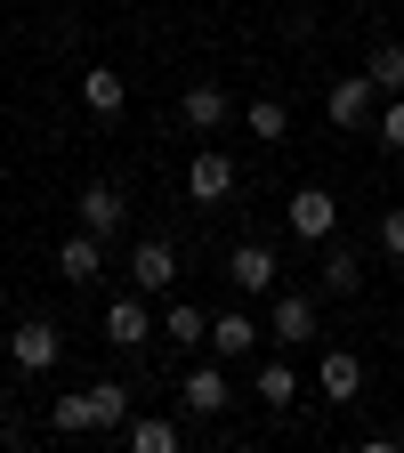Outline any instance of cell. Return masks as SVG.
Masks as SVG:
<instances>
[{
	"label": "cell",
	"instance_id": "obj_1",
	"mask_svg": "<svg viewBox=\"0 0 404 453\" xmlns=\"http://www.w3.org/2000/svg\"><path fill=\"white\" fill-rule=\"evenodd\" d=\"M122 421H130V388L122 380H89V388H73V396L49 405L57 437H89V429H122Z\"/></svg>",
	"mask_w": 404,
	"mask_h": 453
},
{
	"label": "cell",
	"instance_id": "obj_2",
	"mask_svg": "<svg viewBox=\"0 0 404 453\" xmlns=\"http://www.w3.org/2000/svg\"><path fill=\"white\" fill-rule=\"evenodd\" d=\"M57 357H65V332H57L49 316H33V324H17V332H9V365H17L25 380L57 372Z\"/></svg>",
	"mask_w": 404,
	"mask_h": 453
},
{
	"label": "cell",
	"instance_id": "obj_3",
	"mask_svg": "<svg viewBox=\"0 0 404 453\" xmlns=\"http://www.w3.org/2000/svg\"><path fill=\"white\" fill-rule=\"evenodd\" d=\"M324 113H332V130H372V122H380V89H372V73H339L332 97H324Z\"/></svg>",
	"mask_w": 404,
	"mask_h": 453
},
{
	"label": "cell",
	"instance_id": "obj_4",
	"mask_svg": "<svg viewBox=\"0 0 404 453\" xmlns=\"http://www.w3.org/2000/svg\"><path fill=\"white\" fill-rule=\"evenodd\" d=\"M283 219H292L300 243H324V235H339V195L332 187H300L292 203H283Z\"/></svg>",
	"mask_w": 404,
	"mask_h": 453
},
{
	"label": "cell",
	"instance_id": "obj_5",
	"mask_svg": "<svg viewBox=\"0 0 404 453\" xmlns=\"http://www.w3.org/2000/svg\"><path fill=\"white\" fill-rule=\"evenodd\" d=\"M226 283H235L243 300H275V251L267 243H235L226 251Z\"/></svg>",
	"mask_w": 404,
	"mask_h": 453
},
{
	"label": "cell",
	"instance_id": "obj_6",
	"mask_svg": "<svg viewBox=\"0 0 404 453\" xmlns=\"http://www.w3.org/2000/svg\"><path fill=\"white\" fill-rule=\"evenodd\" d=\"M130 283H138L146 300H162L170 283H179V251H170V235H146V243L130 251Z\"/></svg>",
	"mask_w": 404,
	"mask_h": 453
},
{
	"label": "cell",
	"instance_id": "obj_7",
	"mask_svg": "<svg viewBox=\"0 0 404 453\" xmlns=\"http://www.w3.org/2000/svg\"><path fill=\"white\" fill-rule=\"evenodd\" d=\"M57 275H65L73 292H81V283H97V275H105V235H89V226H73V235L57 243Z\"/></svg>",
	"mask_w": 404,
	"mask_h": 453
},
{
	"label": "cell",
	"instance_id": "obj_8",
	"mask_svg": "<svg viewBox=\"0 0 404 453\" xmlns=\"http://www.w3.org/2000/svg\"><path fill=\"white\" fill-rule=\"evenodd\" d=\"M187 195H194V203H226V195H235V154L202 146V154L187 162Z\"/></svg>",
	"mask_w": 404,
	"mask_h": 453
},
{
	"label": "cell",
	"instance_id": "obj_9",
	"mask_svg": "<svg viewBox=\"0 0 404 453\" xmlns=\"http://www.w3.org/2000/svg\"><path fill=\"white\" fill-rule=\"evenodd\" d=\"M81 226H89V235H122V226H130V203H122V187H105V179H89L81 187Z\"/></svg>",
	"mask_w": 404,
	"mask_h": 453
},
{
	"label": "cell",
	"instance_id": "obj_10",
	"mask_svg": "<svg viewBox=\"0 0 404 453\" xmlns=\"http://www.w3.org/2000/svg\"><path fill=\"white\" fill-rule=\"evenodd\" d=\"M316 388L332 396V405H356V396H364V357H356V349H324Z\"/></svg>",
	"mask_w": 404,
	"mask_h": 453
},
{
	"label": "cell",
	"instance_id": "obj_11",
	"mask_svg": "<svg viewBox=\"0 0 404 453\" xmlns=\"http://www.w3.org/2000/svg\"><path fill=\"white\" fill-rule=\"evenodd\" d=\"M105 340H113V349H146V340H154V316H146V292H122V300L105 308Z\"/></svg>",
	"mask_w": 404,
	"mask_h": 453
},
{
	"label": "cell",
	"instance_id": "obj_12",
	"mask_svg": "<svg viewBox=\"0 0 404 453\" xmlns=\"http://www.w3.org/2000/svg\"><path fill=\"white\" fill-rule=\"evenodd\" d=\"M259 349V316L251 308H218L210 316V357H251Z\"/></svg>",
	"mask_w": 404,
	"mask_h": 453
},
{
	"label": "cell",
	"instance_id": "obj_13",
	"mask_svg": "<svg viewBox=\"0 0 404 453\" xmlns=\"http://www.w3.org/2000/svg\"><path fill=\"white\" fill-rule=\"evenodd\" d=\"M81 105L97 113V122H122V105H130V81L113 73V65H89V73H81Z\"/></svg>",
	"mask_w": 404,
	"mask_h": 453
},
{
	"label": "cell",
	"instance_id": "obj_14",
	"mask_svg": "<svg viewBox=\"0 0 404 453\" xmlns=\"http://www.w3.org/2000/svg\"><path fill=\"white\" fill-rule=\"evenodd\" d=\"M179 396H187V413H194V421H210V413H226V405H235V388H226V372H218V365H194Z\"/></svg>",
	"mask_w": 404,
	"mask_h": 453
},
{
	"label": "cell",
	"instance_id": "obj_15",
	"mask_svg": "<svg viewBox=\"0 0 404 453\" xmlns=\"http://www.w3.org/2000/svg\"><path fill=\"white\" fill-rule=\"evenodd\" d=\"M316 251H324V259H316V275H324V292H339V300H348L356 283H364V259H356L348 243H332V235H324Z\"/></svg>",
	"mask_w": 404,
	"mask_h": 453
},
{
	"label": "cell",
	"instance_id": "obj_16",
	"mask_svg": "<svg viewBox=\"0 0 404 453\" xmlns=\"http://www.w3.org/2000/svg\"><path fill=\"white\" fill-rule=\"evenodd\" d=\"M179 113H187V130H218L226 113H235V97H226L218 81H194V89L179 97Z\"/></svg>",
	"mask_w": 404,
	"mask_h": 453
},
{
	"label": "cell",
	"instance_id": "obj_17",
	"mask_svg": "<svg viewBox=\"0 0 404 453\" xmlns=\"http://www.w3.org/2000/svg\"><path fill=\"white\" fill-rule=\"evenodd\" d=\"M275 340H292V349H300V340H316V300L308 292H275V324H267Z\"/></svg>",
	"mask_w": 404,
	"mask_h": 453
},
{
	"label": "cell",
	"instance_id": "obj_18",
	"mask_svg": "<svg viewBox=\"0 0 404 453\" xmlns=\"http://www.w3.org/2000/svg\"><path fill=\"white\" fill-rule=\"evenodd\" d=\"M122 437H130V453H179V421H162V413H130Z\"/></svg>",
	"mask_w": 404,
	"mask_h": 453
},
{
	"label": "cell",
	"instance_id": "obj_19",
	"mask_svg": "<svg viewBox=\"0 0 404 453\" xmlns=\"http://www.w3.org/2000/svg\"><path fill=\"white\" fill-rule=\"evenodd\" d=\"M251 396H259V405H267V413H283V405H292V396H300V372L267 357V365L251 372Z\"/></svg>",
	"mask_w": 404,
	"mask_h": 453
},
{
	"label": "cell",
	"instance_id": "obj_20",
	"mask_svg": "<svg viewBox=\"0 0 404 453\" xmlns=\"http://www.w3.org/2000/svg\"><path fill=\"white\" fill-rule=\"evenodd\" d=\"M162 340H179V349H194V340H210V316L194 300H170L162 308Z\"/></svg>",
	"mask_w": 404,
	"mask_h": 453
},
{
	"label": "cell",
	"instance_id": "obj_21",
	"mask_svg": "<svg viewBox=\"0 0 404 453\" xmlns=\"http://www.w3.org/2000/svg\"><path fill=\"white\" fill-rule=\"evenodd\" d=\"M364 73H372V89H380V97H396V89H404V49H396V41H380V49L364 57Z\"/></svg>",
	"mask_w": 404,
	"mask_h": 453
},
{
	"label": "cell",
	"instance_id": "obj_22",
	"mask_svg": "<svg viewBox=\"0 0 404 453\" xmlns=\"http://www.w3.org/2000/svg\"><path fill=\"white\" fill-rule=\"evenodd\" d=\"M243 122H251V138H267V146H275V138H292V113H283L275 97H251V113H243Z\"/></svg>",
	"mask_w": 404,
	"mask_h": 453
},
{
	"label": "cell",
	"instance_id": "obj_23",
	"mask_svg": "<svg viewBox=\"0 0 404 453\" xmlns=\"http://www.w3.org/2000/svg\"><path fill=\"white\" fill-rule=\"evenodd\" d=\"M372 138H380L388 154H404V89H396V97H380V122H372Z\"/></svg>",
	"mask_w": 404,
	"mask_h": 453
},
{
	"label": "cell",
	"instance_id": "obj_24",
	"mask_svg": "<svg viewBox=\"0 0 404 453\" xmlns=\"http://www.w3.org/2000/svg\"><path fill=\"white\" fill-rule=\"evenodd\" d=\"M380 251H388V259H404V203H396V211H380Z\"/></svg>",
	"mask_w": 404,
	"mask_h": 453
}]
</instances>
